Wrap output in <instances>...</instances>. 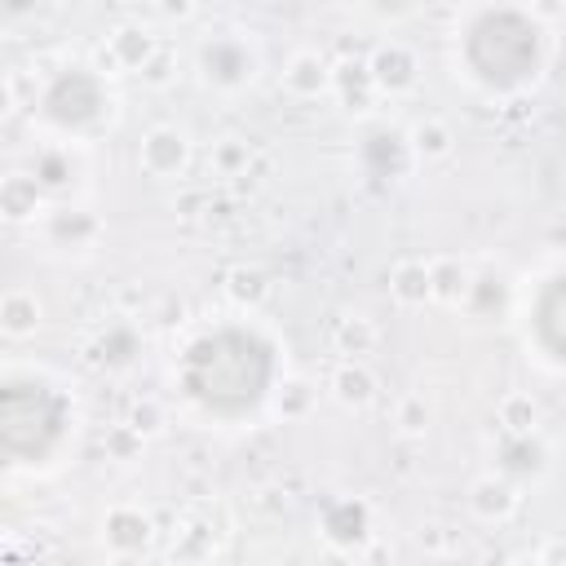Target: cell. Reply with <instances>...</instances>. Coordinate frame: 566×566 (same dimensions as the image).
Masks as SVG:
<instances>
[{"instance_id":"6da1fadb","label":"cell","mask_w":566,"mask_h":566,"mask_svg":"<svg viewBox=\"0 0 566 566\" xmlns=\"http://www.w3.org/2000/svg\"><path fill=\"white\" fill-rule=\"evenodd\" d=\"M265 380H270V354L248 332H212L190 349L186 363L190 394L221 416L248 411L265 394Z\"/></svg>"},{"instance_id":"7a4b0ae2","label":"cell","mask_w":566,"mask_h":566,"mask_svg":"<svg viewBox=\"0 0 566 566\" xmlns=\"http://www.w3.org/2000/svg\"><path fill=\"white\" fill-rule=\"evenodd\" d=\"M535 62V35L517 18H486L473 31V66L486 80H517Z\"/></svg>"},{"instance_id":"3957f363","label":"cell","mask_w":566,"mask_h":566,"mask_svg":"<svg viewBox=\"0 0 566 566\" xmlns=\"http://www.w3.org/2000/svg\"><path fill=\"white\" fill-rule=\"evenodd\" d=\"M27 389H31V411H22V398L13 389L4 394V442L13 455H44L49 442L57 438L62 411L49 398V389L40 385H27Z\"/></svg>"},{"instance_id":"277c9868","label":"cell","mask_w":566,"mask_h":566,"mask_svg":"<svg viewBox=\"0 0 566 566\" xmlns=\"http://www.w3.org/2000/svg\"><path fill=\"white\" fill-rule=\"evenodd\" d=\"M535 332L553 358H566V279H553L535 305Z\"/></svg>"}]
</instances>
